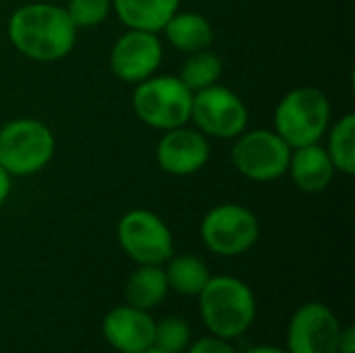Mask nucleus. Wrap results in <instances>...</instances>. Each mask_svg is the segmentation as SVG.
I'll list each match as a JSON object with an SVG mask.
<instances>
[{"mask_svg": "<svg viewBox=\"0 0 355 353\" xmlns=\"http://www.w3.org/2000/svg\"><path fill=\"white\" fill-rule=\"evenodd\" d=\"M77 27L67 10L54 4H25L8 21L12 46L33 60H56L71 52Z\"/></svg>", "mask_w": 355, "mask_h": 353, "instance_id": "nucleus-1", "label": "nucleus"}, {"mask_svg": "<svg viewBox=\"0 0 355 353\" xmlns=\"http://www.w3.org/2000/svg\"><path fill=\"white\" fill-rule=\"evenodd\" d=\"M200 295V314L208 331L223 339L243 335L256 318L252 289L235 277H210Z\"/></svg>", "mask_w": 355, "mask_h": 353, "instance_id": "nucleus-2", "label": "nucleus"}, {"mask_svg": "<svg viewBox=\"0 0 355 353\" xmlns=\"http://www.w3.org/2000/svg\"><path fill=\"white\" fill-rule=\"evenodd\" d=\"M331 119L329 98L316 87H300L289 92L277 106V133L289 148L316 144Z\"/></svg>", "mask_w": 355, "mask_h": 353, "instance_id": "nucleus-3", "label": "nucleus"}, {"mask_svg": "<svg viewBox=\"0 0 355 353\" xmlns=\"http://www.w3.org/2000/svg\"><path fill=\"white\" fill-rule=\"evenodd\" d=\"M54 154L52 131L33 119H17L0 129V166L8 175H33Z\"/></svg>", "mask_w": 355, "mask_h": 353, "instance_id": "nucleus-4", "label": "nucleus"}, {"mask_svg": "<svg viewBox=\"0 0 355 353\" xmlns=\"http://www.w3.org/2000/svg\"><path fill=\"white\" fill-rule=\"evenodd\" d=\"M193 92L179 77L144 79L133 94L137 117L156 129L183 127L191 114Z\"/></svg>", "mask_w": 355, "mask_h": 353, "instance_id": "nucleus-5", "label": "nucleus"}, {"mask_svg": "<svg viewBox=\"0 0 355 353\" xmlns=\"http://www.w3.org/2000/svg\"><path fill=\"white\" fill-rule=\"evenodd\" d=\"M258 218L237 204L216 206L202 221L204 243L220 256H239L248 252L258 241Z\"/></svg>", "mask_w": 355, "mask_h": 353, "instance_id": "nucleus-6", "label": "nucleus"}, {"mask_svg": "<svg viewBox=\"0 0 355 353\" xmlns=\"http://www.w3.org/2000/svg\"><path fill=\"white\" fill-rule=\"evenodd\" d=\"M116 235L121 248L137 264H162L173 256V235L162 218L150 210L127 212Z\"/></svg>", "mask_w": 355, "mask_h": 353, "instance_id": "nucleus-7", "label": "nucleus"}, {"mask_svg": "<svg viewBox=\"0 0 355 353\" xmlns=\"http://www.w3.org/2000/svg\"><path fill=\"white\" fill-rule=\"evenodd\" d=\"M291 158L289 144L272 131H252L233 148V162L241 175L254 181H272L287 173Z\"/></svg>", "mask_w": 355, "mask_h": 353, "instance_id": "nucleus-8", "label": "nucleus"}, {"mask_svg": "<svg viewBox=\"0 0 355 353\" xmlns=\"http://www.w3.org/2000/svg\"><path fill=\"white\" fill-rule=\"evenodd\" d=\"M198 127L214 137H237L248 125V108L239 96L220 85L200 89L191 102L189 114Z\"/></svg>", "mask_w": 355, "mask_h": 353, "instance_id": "nucleus-9", "label": "nucleus"}, {"mask_svg": "<svg viewBox=\"0 0 355 353\" xmlns=\"http://www.w3.org/2000/svg\"><path fill=\"white\" fill-rule=\"evenodd\" d=\"M341 325L333 310L324 304L310 302L302 306L287 331L289 353H337Z\"/></svg>", "mask_w": 355, "mask_h": 353, "instance_id": "nucleus-10", "label": "nucleus"}, {"mask_svg": "<svg viewBox=\"0 0 355 353\" xmlns=\"http://www.w3.org/2000/svg\"><path fill=\"white\" fill-rule=\"evenodd\" d=\"M162 60L160 40L152 31L131 29L125 33L110 52V67L123 81L148 79Z\"/></svg>", "mask_w": 355, "mask_h": 353, "instance_id": "nucleus-11", "label": "nucleus"}, {"mask_svg": "<svg viewBox=\"0 0 355 353\" xmlns=\"http://www.w3.org/2000/svg\"><path fill=\"white\" fill-rule=\"evenodd\" d=\"M156 322L148 310L133 306L112 308L102 322L104 339L121 353H141L154 347Z\"/></svg>", "mask_w": 355, "mask_h": 353, "instance_id": "nucleus-12", "label": "nucleus"}, {"mask_svg": "<svg viewBox=\"0 0 355 353\" xmlns=\"http://www.w3.org/2000/svg\"><path fill=\"white\" fill-rule=\"evenodd\" d=\"M210 156V146L200 131L175 127L160 139L156 158L162 171L185 177L200 171Z\"/></svg>", "mask_w": 355, "mask_h": 353, "instance_id": "nucleus-13", "label": "nucleus"}, {"mask_svg": "<svg viewBox=\"0 0 355 353\" xmlns=\"http://www.w3.org/2000/svg\"><path fill=\"white\" fill-rule=\"evenodd\" d=\"M289 171L295 185L302 191L316 193L331 183L335 164L327 150H322L318 144H310L295 148V152L289 158Z\"/></svg>", "mask_w": 355, "mask_h": 353, "instance_id": "nucleus-14", "label": "nucleus"}, {"mask_svg": "<svg viewBox=\"0 0 355 353\" xmlns=\"http://www.w3.org/2000/svg\"><path fill=\"white\" fill-rule=\"evenodd\" d=\"M119 19L141 31H158L177 12L179 0H112Z\"/></svg>", "mask_w": 355, "mask_h": 353, "instance_id": "nucleus-15", "label": "nucleus"}, {"mask_svg": "<svg viewBox=\"0 0 355 353\" xmlns=\"http://www.w3.org/2000/svg\"><path fill=\"white\" fill-rule=\"evenodd\" d=\"M168 283L160 264H141L127 281L125 295L129 306L139 310H150L162 304L166 298Z\"/></svg>", "mask_w": 355, "mask_h": 353, "instance_id": "nucleus-16", "label": "nucleus"}, {"mask_svg": "<svg viewBox=\"0 0 355 353\" xmlns=\"http://www.w3.org/2000/svg\"><path fill=\"white\" fill-rule=\"evenodd\" d=\"M162 29L166 31L168 42L183 52L206 50L212 42V27L198 12H175Z\"/></svg>", "mask_w": 355, "mask_h": 353, "instance_id": "nucleus-17", "label": "nucleus"}, {"mask_svg": "<svg viewBox=\"0 0 355 353\" xmlns=\"http://www.w3.org/2000/svg\"><path fill=\"white\" fill-rule=\"evenodd\" d=\"M168 287H173L181 295H198L206 283L210 281L208 266L198 256H171L168 266L164 270Z\"/></svg>", "mask_w": 355, "mask_h": 353, "instance_id": "nucleus-18", "label": "nucleus"}, {"mask_svg": "<svg viewBox=\"0 0 355 353\" xmlns=\"http://www.w3.org/2000/svg\"><path fill=\"white\" fill-rule=\"evenodd\" d=\"M220 73H223L220 58L216 54H212V52L200 50V52H193L189 56V60L183 64L179 79L191 92H200V89H206V87L214 85L218 81Z\"/></svg>", "mask_w": 355, "mask_h": 353, "instance_id": "nucleus-19", "label": "nucleus"}, {"mask_svg": "<svg viewBox=\"0 0 355 353\" xmlns=\"http://www.w3.org/2000/svg\"><path fill=\"white\" fill-rule=\"evenodd\" d=\"M355 117L345 114L333 129L331 135V146H329V156L335 164V169L354 175L355 171Z\"/></svg>", "mask_w": 355, "mask_h": 353, "instance_id": "nucleus-20", "label": "nucleus"}, {"mask_svg": "<svg viewBox=\"0 0 355 353\" xmlns=\"http://www.w3.org/2000/svg\"><path fill=\"white\" fill-rule=\"evenodd\" d=\"M189 325L183 318L177 316H166L160 322H156V333H154V347L166 353H181L189 345Z\"/></svg>", "mask_w": 355, "mask_h": 353, "instance_id": "nucleus-21", "label": "nucleus"}, {"mask_svg": "<svg viewBox=\"0 0 355 353\" xmlns=\"http://www.w3.org/2000/svg\"><path fill=\"white\" fill-rule=\"evenodd\" d=\"M110 4L112 0H69L64 10L75 27H94L108 17Z\"/></svg>", "mask_w": 355, "mask_h": 353, "instance_id": "nucleus-22", "label": "nucleus"}, {"mask_svg": "<svg viewBox=\"0 0 355 353\" xmlns=\"http://www.w3.org/2000/svg\"><path fill=\"white\" fill-rule=\"evenodd\" d=\"M187 353H237V352H235V347L229 343V339H223V337L212 335V337H204V339L196 341V343L189 347V352Z\"/></svg>", "mask_w": 355, "mask_h": 353, "instance_id": "nucleus-23", "label": "nucleus"}, {"mask_svg": "<svg viewBox=\"0 0 355 353\" xmlns=\"http://www.w3.org/2000/svg\"><path fill=\"white\" fill-rule=\"evenodd\" d=\"M337 353H355V327H352V325L341 329Z\"/></svg>", "mask_w": 355, "mask_h": 353, "instance_id": "nucleus-24", "label": "nucleus"}, {"mask_svg": "<svg viewBox=\"0 0 355 353\" xmlns=\"http://www.w3.org/2000/svg\"><path fill=\"white\" fill-rule=\"evenodd\" d=\"M8 193H10V175L0 166V206L6 202Z\"/></svg>", "mask_w": 355, "mask_h": 353, "instance_id": "nucleus-25", "label": "nucleus"}, {"mask_svg": "<svg viewBox=\"0 0 355 353\" xmlns=\"http://www.w3.org/2000/svg\"><path fill=\"white\" fill-rule=\"evenodd\" d=\"M245 353H289V352H285V350H279V347L260 345V347H254V350H250V352H245Z\"/></svg>", "mask_w": 355, "mask_h": 353, "instance_id": "nucleus-26", "label": "nucleus"}, {"mask_svg": "<svg viewBox=\"0 0 355 353\" xmlns=\"http://www.w3.org/2000/svg\"><path fill=\"white\" fill-rule=\"evenodd\" d=\"M141 353H166V352H162V350H158V347H150V350H146V352H141Z\"/></svg>", "mask_w": 355, "mask_h": 353, "instance_id": "nucleus-27", "label": "nucleus"}]
</instances>
